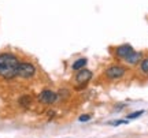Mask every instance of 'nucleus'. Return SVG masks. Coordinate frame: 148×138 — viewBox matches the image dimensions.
Wrapping results in <instances>:
<instances>
[{
    "label": "nucleus",
    "mask_w": 148,
    "mask_h": 138,
    "mask_svg": "<svg viewBox=\"0 0 148 138\" xmlns=\"http://www.w3.org/2000/svg\"><path fill=\"white\" fill-rule=\"evenodd\" d=\"M19 59L14 53L3 52L0 53V77L4 80H14L18 77Z\"/></svg>",
    "instance_id": "f257e3e1"
},
{
    "label": "nucleus",
    "mask_w": 148,
    "mask_h": 138,
    "mask_svg": "<svg viewBox=\"0 0 148 138\" xmlns=\"http://www.w3.org/2000/svg\"><path fill=\"white\" fill-rule=\"evenodd\" d=\"M36 75V67L30 62H19L18 66V77L22 80H30Z\"/></svg>",
    "instance_id": "f03ea898"
},
{
    "label": "nucleus",
    "mask_w": 148,
    "mask_h": 138,
    "mask_svg": "<svg viewBox=\"0 0 148 138\" xmlns=\"http://www.w3.org/2000/svg\"><path fill=\"white\" fill-rule=\"evenodd\" d=\"M104 74L108 80H119L123 75L126 74V67L123 66H119V64H114L104 71Z\"/></svg>",
    "instance_id": "7ed1b4c3"
},
{
    "label": "nucleus",
    "mask_w": 148,
    "mask_h": 138,
    "mask_svg": "<svg viewBox=\"0 0 148 138\" xmlns=\"http://www.w3.org/2000/svg\"><path fill=\"white\" fill-rule=\"evenodd\" d=\"M38 101L40 103H42V104H47V105H51V104H53L55 101H56V99H58V94L55 93V92L49 90V89H45V90H42L40 94H38Z\"/></svg>",
    "instance_id": "20e7f679"
},
{
    "label": "nucleus",
    "mask_w": 148,
    "mask_h": 138,
    "mask_svg": "<svg viewBox=\"0 0 148 138\" xmlns=\"http://www.w3.org/2000/svg\"><path fill=\"white\" fill-rule=\"evenodd\" d=\"M90 78H92V71H89V70L81 69V70H78V73L75 74V82H77L78 85L85 86L90 81Z\"/></svg>",
    "instance_id": "39448f33"
},
{
    "label": "nucleus",
    "mask_w": 148,
    "mask_h": 138,
    "mask_svg": "<svg viewBox=\"0 0 148 138\" xmlns=\"http://www.w3.org/2000/svg\"><path fill=\"white\" fill-rule=\"evenodd\" d=\"M133 51H134V49H133L129 44H123V45H119V47L115 48V56L125 60V59H126L127 56L133 52Z\"/></svg>",
    "instance_id": "423d86ee"
},
{
    "label": "nucleus",
    "mask_w": 148,
    "mask_h": 138,
    "mask_svg": "<svg viewBox=\"0 0 148 138\" xmlns=\"http://www.w3.org/2000/svg\"><path fill=\"white\" fill-rule=\"evenodd\" d=\"M141 60H143V53H141V52H136V51H133V52L130 53L126 59H125V62H126V63H129L130 66H136V64H138Z\"/></svg>",
    "instance_id": "0eeeda50"
},
{
    "label": "nucleus",
    "mask_w": 148,
    "mask_h": 138,
    "mask_svg": "<svg viewBox=\"0 0 148 138\" xmlns=\"http://www.w3.org/2000/svg\"><path fill=\"white\" fill-rule=\"evenodd\" d=\"M86 63H88V59H86V58L77 59V60H75L73 64H71V69H73L74 71H78V70L84 69L85 66H86Z\"/></svg>",
    "instance_id": "6e6552de"
},
{
    "label": "nucleus",
    "mask_w": 148,
    "mask_h": 138,
    "mask_svg": "<svg viewBox=\"0 0 148 138\" xmlns=\"http://www.w3.org/2000/svg\"><path fill=\"white\" fill-rule=\"evenodd\" d=\"M18 104L21 107H23V108H29L30 107V104H32V97L29 94H23L19 97V100H18Z\"/></svg>",
    "instance_id": "1a4fd4ad"
},
{
    "label": "nucleus",
    "mask_w": 148,
    "mask_h": 138,
    "mask_svg": "<svg viewBox=\"0 0 148 138\" xmlns=\"http://www.w3.org/2000/svg\"><path fill=\"white\" fill-rule=\"evenodd\" d=\"M140 70H141V73H144V74H148V58L143 59L140 62Z\"/></svg>",
    "instance_id": "9d476101"
},
{
    "label": "nucleus",
    "mask_w": 148,
    "mask_h": 138,
    "mask_svg": "<svg viewBox=\"0 0 148 138\" xmlns=\"http://www.w3.org/2000/svg\"><path fill=\"white\" fill-rule=\"evenodd\" d=\"M143 114H144V111H136V112H133V114H129L126 118L127 119H137V118L141 116Z\"/></svg>",
    "instance_id": "9b49d317"
},
{
    "label": "nucleus",
    "mask_w": 148,
    "mask_h": 138,
    "mask_svg": "<svg viewBox=\"0 0 148 138\" xmlns=\"http://www.w3.org/2000/svg\"><path fill=\"white\" fill-rule=\"evenodd\" d=\"M78 120L79 122H88V120H90V115H81Z\"/></svg>",
    "instance_id": "f8f14e48"
},
{
    "label": "nucleus",
    "mask_w": 148,
    "mask_h": 138,
    "mask_svg": "<svg viewBox=\"0 0 148 138\" xmlns=\"http://www.w3.org/2000/svg\"><path fill=\"white\" fill-rule=\"evenodd\" d=\"M125 123H127V120H114V122H111L110 124H112V126H119V124H125Z\"/></svg>",
    "instance_id": "ddd939ff"
}]
</instances>
